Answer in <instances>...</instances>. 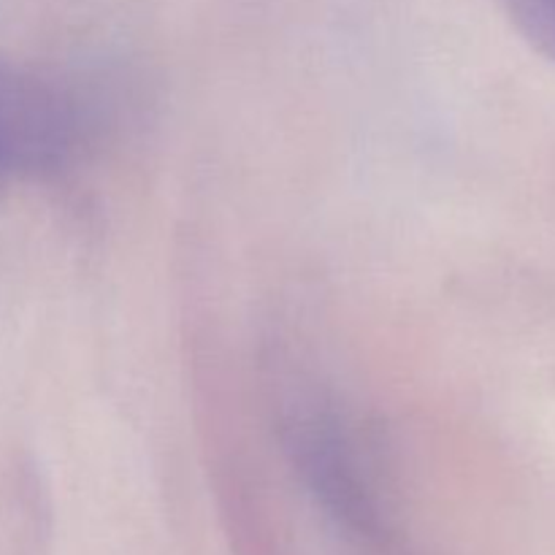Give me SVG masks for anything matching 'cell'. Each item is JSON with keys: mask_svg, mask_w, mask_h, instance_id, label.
Masks as SVG:
<instances>
[{"mask_svg": "<svg viewBox=\"0 0 555 555\" xmlns=\"http://www.w3.org/2000/svg\"><path fill=\"white\" fill-rule=\"evenodd\" d=\"M280 437L298 477L336 520L366 540L388 537L374 448L339 401L323 393L291 396L280 417Z\"/></svg>", "mask_w": 555, "mask_h": 555, "instance_id": "6da1fadb", "label": "cell"}, {"mask_svg": "<svg viewBox=\"0 0 555 555\" xmlns=\"http://www.w3.org/2000/svg\"><path fill=\"white\" fill-rule=\"evenodd\" d=\"M74 133L76 114L65 92L0 60V198L14 179L57 171Z\"/></svg>", "mask_w": 555, "mask_h": 555, "instance_id": "7a4b0ae2", "label": "cell"}, {"mask_svg": "<svg viewBox=\"0 0 555 555\" xmlns=\"http://www.w3.org/2000/svg\"><path fill=\"white\" fill-rule=\"evenodd\" d=\"M518 36L555 63V0H496Z\"/></svg>", "mask_w": 555, "mask_h": 555, "instance_id": "3957f363", "label": "cell"}]
</instances>
